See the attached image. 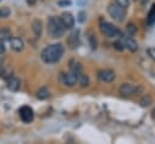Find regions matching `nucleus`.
<instances>
[{"label":"nucleus","instance_id":"1","mask_svg":"<svg viewBox=\"0 0 155 144\" xmlns=\"http://www.w3.org/2000/svg\"><path fill=\"white\" fill-rule=\"evenodd\" d=\"M63 53L64 46L62 44H53L41 51V59L45 63H56L62 58Z\"/></svg>","mask_w":155,"mask_h":144},{"label":"nucleus","instance_id":"15","mask_svg":"<svg viewBox=\"0 0 155 144\" xmlns=\"http://www.w3.org/2000/svg\"><path fill=\"white\" fill-rule=\"evenodd\" d=\"M78 82H79V85H80L81 87H86V86H88V83H90V79H88L87 75L79 73V74H78Z\"/></svg>","mask_w":155,"mask_h":144},{"label":"nucleus","instance_id":"33","mask_svg":"<svg viewBox=\"0 0 155 144\" xmlns=\"http://www.w3.org/2000/svg\"><path fill=\"white\" fill-rule=\"evenodd\" d=\"M0 1H1V0H0Z\"/></svg>","mask_w":155,"mask_h":144},{"label":"nucleus","instance_id":"7","mask_svg":"<svg viewBox=\"0 0 155 144\" xmlns=\"http://www.w3.org/2000/svg\"><path fill=\"white\" fill-rule=\"evenodd\" d=\"M62 81H63V83L65 86L73 87L78 82V74L76 73H73V71L67 73V74H63L62 75Z\"/></svg>","mask_w":155,"mask_h":144},{"label":"nucleus","instance_id":"17","mask_svg":"<svg viewBox=\"0 0 155 144\" xmlns=\"http://www.w3.org/2000/svg\"><path fill=\"white\" fill-rule=\"evenodd\" d=\"M69 68H70V71H73V73H76V74H79V73H81V64L79 63V62H76V61H70L69 62Z\"/></svg>","mask_w":155,"mask_h":144},{"label":"nucleus","instance_id":"24","mask_svg":"<svg viewBox=\"0 0 155 144\" xmlns=\"http://www.w3.org/2000/svg\"><path fill=\"white\" fill-rule=\"evenodd\" d=\"M116 1V4L119 5V6H121L122 8H127L128 7V5H130V0H115Z\"/></svg>","mask_w":155,"mask_h":144},{"label":"nucleus","instance_id":"12","mask_svg":"<svg viewBox=\"0 0 155 144\" xmlns=\"http://www.w3.org/2000/svg\"><path fill=\"white\" fill-rule=\"evenodd\" d=\"M7 88L10 91H12V92L18 91V88H19V80L17 77H15V76L11 75L8 77V80H7Z\"/></svg>","mask_w":155,"mask_h":144},{"label":"nucleus","instance_id":"31","mask_svg":"<svg viewBox=\"0 0 155 144\" xmlns=\"http://www.w3.org/2000/svg\"><path fill=\"white\" fill-rule=\"evenodd\" d=\"M151 116H153V119L155 120V108H154V110H153V113H151Z\"/></svg>","mask_w":155,"mask_h":144},{"label":"nucleus","instance_id":"28","mask_svg":"<svg viewBox=\"0 0 155 144\" xmlns=\"http://www.w3.org/2000/svg\"><path fill=\"white\" fill-rule=\"evenodd\" d=\"M5 41H0V54L5 53Z\"/></svg>","mask_w":155,"mask_h":144},{"label":"nucleus","instance_id":"8","mask_svg":"<svg viewBox=\"0 0 155 144\" xmlns=\"http://www.w3.org/2000/svg\"><path fill=\"white\" fill-rule=\"evenodd\" d=\"M61 21H62V23H63L65 29H71L74 27V24H75V18L69 12H63L62 16H61Z\"/></svg>","mask_w":155,"mask_h":144},{"label":"nucleus","instance_id":"6","mask_svg":"<svg viewBox=\"0 0 155 144\" xmlns=\"http://www.w3.org/2000/svg\"><path fill=\"white\" fill-rule=\"evenodd\" d=\"M97 76L102 82L109 83L115 79V73L113 70H110V69H102V70H99L97 73Z\"/></svg>","mask_w":155,"mask_h":144},{"label":"nucleus","instance_id":"25","mask_svg":"<svg viewBox=\"0 0 155 144\" xmlns=\"http://www.w3.org/2000/svg\"><path fill=\"white\" fill-rule=\"evenodd\" d=\"M113 46H114V48H116L117 51H122V50L125 48V45H124L122 41H115Z\"/></svg>","mask_w":155,"mask_h":144},{"label":"nucleus","instance_id":"21","mask_svg":"<svg viewBox=\"0 0 155 144\" xmlns=\"http://www.w3.org/2000/svg\"><path fill=\"white\" fill-rule=\"evenodd\" d=\"M126 30H127V33L132 36V35H134L136 33H137V27H136V24L134 23H127V25H126Z\"/></svg>","mask_w":155,"mask_h":144},{"label":"nucleus","instance_id":"29","mask_svg":"<svg viewBox=\"0 0 155 144\" xmlns=\"http://www.w3.org/2000/svg\"><path fill=\"white\" fill-rule=\"evenodd\" d=\"M148 52H149L150 57H151V58H153V59L155 61V48H150V50H149Z\"/></svg>","mask_w":155,"mask_h":144},{"label":"nucleus","instance_id":"23","mask_svg":"<svg viewBox=\"0 0 155 144\" xmlns=\"http://www.w3.org/2000/svg\"><path fill=\"white\" fill-rule=\"evenodd\" d=\"M88 42H90V46L92 50H96L97 48V40H96V36L93 34H90L88 35Z\"/></svg>","mask_w":155,"mask_h":144},{"label":"nucleus","instance_id":"20","mask_svg":"<svg viewBox=\"0 0 155 144\" xmlns=\"http://www.w3.org/2000/svg\"><path fill=\"white\" fill-rule=\"evenodd\" d=\"M10 39V30L6 28L0 29V41H6Z\"/></svg>","mask_w":155,"mask_h":144},{"label":"nucleus","instance_id":"32","mask_svg":"<svg viewBox=\"0 0 155 144\" xmlns=\"http://www.w3.org/2000/svg\"><path fill=\"white\" fill-rule=\"evenodd\" d=\"M0 74H1V65H0Z\"/></svg>","mask_w":155,"mask_h":144},{"label":"nucleus","instance_id":"26","mask_svg":"<svg viewBox=\"0 0 155 144\" xmlns=\"http://www.w3.org/2000/svg\"><path fill=\"white\" fill-rule=\"evenodd\" d=\"M85 19H86V13H85L84 11H80V12L78 13V22L84 23V22H85Z\"/></svg>","mask_w":155,"mask_h":144},{"label":"nucleus","instance_id":"14","mask_svg":"<svg viewBox=\"0 0 155 144\" xmlns=\"http://www.w3.org/2000/svg\"><path fill=\"white\" fill-rule=\"evenodd\" d=\"M68 44H69L70 48L78 47V45H79V31H78V30H76V31H73V33L70 34V36H69V39H68Z\"/></svg>","mask_w":155,"mask_h":144},{"label":"nucleus","instance_id":"18","mask_svg":"<svg viewBox=\"0 0 155 144\" xmlns=\"http://www.w3.org/2000/svg\"><path fill=\"white\" fill-rule=\"evenodd\" d=\"M50 96V91L46 87H41L36 91V98L38 99H46Z\"/></svg>","mask_w":155,"mask_h":144},{"label":"nucleus","instance_id":"19","mask_svg":"<svg viewBox=\"0 0 155 144\" xmlns=\"http://www.w3.org/2000/svg\"><path fill=\"white\" fill-rule=\"evenodd\" d=\"M151 102H153V99H151V97L149 96V94H144L142 98H140V100H139V105L140 106H149L150 104H151Z\"/></svg>","mask_w":155,"mask_h":144},{"label":"nucleus","instance_id":"10","mask_svg":"<svg viewBox=\"0 0 155 144\" xmlns=\"http://www.w3.org/2000/svg\"><path fill=\"white\" fill-rule=\"evenodd\" d=\"M122 42H124L125 47L127 50H130L131 52H136L138 50V44H137V41L132 36H125L124 40H122Z\"/></svg>","mask_w":155,"mask_h":144},{"label":"nucleus","instance_id":"2","mask_svg":"<svg viewBox=\"0 0 155 144\" xmlns=\"http://www.w3.org/2000/svg\"><path fill=\"white\" fill-rule=\"evenodd\" d=\"M47 27H48V33L52 38H61L64 33V25L61 21V18H57V17H50L48 18V23H47Z\"/></svg>","mask_w":155,"mask_h":144},{"label":"nucleus","instance_id":"22","mask_svg":"<svg viewBox=\"0 0 155 144\" xmlns=\"http://www.w3.org/2000/svg\"><path fill=\"white\" fill-rule=\"evenodd\" d=\"M10 15H11V10L8 7H6V6L0 7V18H6Z\"/></svg>","mask_w":155,"mask_h":144},{"label":"nucleus","instance_id":"11","mask_svg":"<svg viewBox=\"0 0 155 144\" xmlns=\"http://www.w3.org/2000/svg\"><path fill=\"white\" fill-rule=\"evenodd\" d=\"M10 46L13 51L16 52H21L24 47V44H23V40L21 38H10Z\"/></svg>","mask_w":155,"mask_h":144},{"label":"nucleus","instance_id":"13","mask_svg":"<svg viewBox=\"0 0 155 144\" xmlns=\"http://www.w3.org/2000/svg\"><path fill=\"white\" fill-rule=\"evenodd\" d=\"M31 30L34 33V35L36 38H39L41 35V31H42V23L40 19H34L31 22Z\"/></svg>","mask_w":155,"mask_h":144},{"label":"nucleus","instance_id":"4","mask_svg":"<svg viewBox=\"0 0 155 144\" xmlns=\"http://www.w3.org/2000/svg\"><path fill=\"white\" fill-rule=\"evenodd\" d=\"M99 30L107 38H114V36H117L120 34L117 28H115L111 23H108V22H104V21L99 23Z\"/></svg>","mask_w":155,"mask_h":144},{"label":"nucleus","instance_id":"3","mask_svg":"<svg viewBox=\"0 0 155 144\" xmlns=\"http://www.w3.org/2000/svg\"><path fill=\"white\" fill-rule=\"evenodd\" d=\"M108 13L110 15V17L113 19H115L116 22H122L125 18V8H122L121 6H119L117 4H113L108 6Z\"/></svg>","mask_w":155,"mask_h":144},{"label":"nucleus","instance_id":"27","mask_svg":"<svg viewBox=\"0 0 155 144\" xmlns=\"http://www.w3.org/2000/svg\"><path fill=\"white\" fill-rule=\"evenodd\" d=\"M57 4H58V6H61V7H65V6H69L71 2H70L69 0H61V1H58Z\"/></svg>","mask_w":155,"mask_h":144},{"label":"nucleus","instance_id":"16","mask_svg":"<svg viewBox=\"0 0 155 144\" xmlns=\"http://www.w3.org/2000/svg\"><path fill=\"white\" fill-rule=\"evenodd\" d=\"M147 24H148L149 27H151V25L155 24V5L151 6V8H150V11H149V13H148Z\"/></svg>","mask_w":155,"mask_h":144},{"label":"nucleus","instance_id":"9","mask_svg":"<svg viewBox=\"0 0 155 144\" xmlns=\"http://www.w3.org/2000/svg\"><path fill=\"white\" fill-rule=\"evenodd\" d=\"M136 91H137L136 87H133V86L130 85V83H122V85L120 86V88H119V93H120L122 97H130V96L134 94Z\"/></svg>","mask_w":155,"mask_h":144},{"label":"nucleus","instance_id":"30","mask_svg":"<svg viewBox=\"0 0 155 144\" xmlns=\"http://www.w3.org/2000/svg\"><path fill=\"white\" fill-rule=\"evenodd\" d=\"M25 1H27V4H28V5L33 6V5H35V4H36V1H38V0H25Z\"/></svg>","mask_w":155,"mask_h":144},{"label":"nucleus","instance_id":"5","mask_svg":"<svg viewBox=\"0 0 155 144\" xmlns=\"http://www.w3.org/2000/svg\"><path fill=\"white\" fill-rule=\"evenodd\" d=\"M18 114H19L21 120H22L24 123H29V122H31L33 119H34V111H33V109H31L30 106H28V105L21 106L19 110H18Z\"/></svg>","mask_w":155,"mask_h":144}]
</instances>
